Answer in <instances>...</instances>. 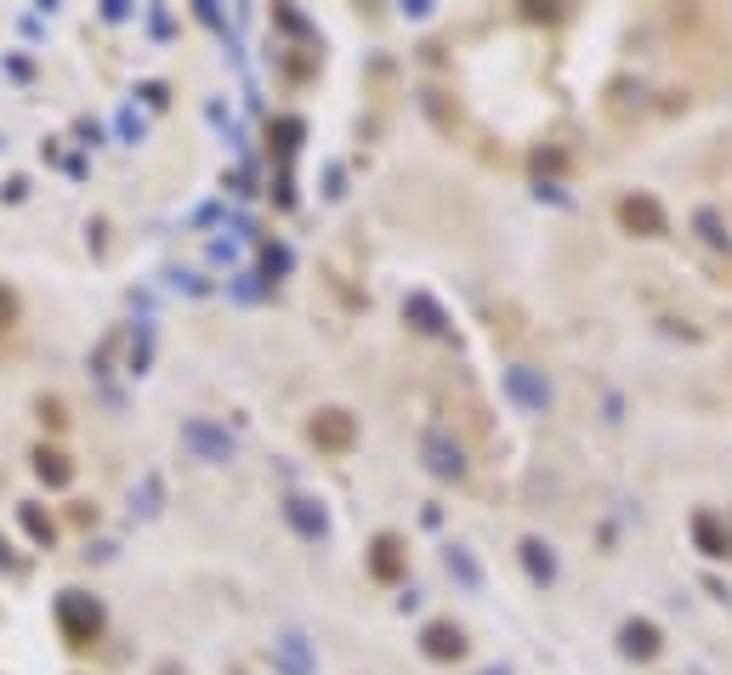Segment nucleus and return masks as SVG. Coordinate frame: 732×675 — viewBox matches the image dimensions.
Listing matches in <instances>:
<instances>
[{
  "label": "nucleus",
  "mask_w": 732,
  "mask_h": 675,
  "mask_svg": "<svg viewBox=\"0 0 732 675\" xmlns=\"http://www.w3.org/2000/svg\"><path fill=\"white\" fill-rule=\"evenodd\" d=\"M57 630H63V641H69L74 653H86L103 636V607L91 602L86 590H63L57 596Z\"/></svg>",
  "instance_id": "nucleus-1"
},
{
  "label": "nucleus",
  "mask_w": 732,
  "mask_h": 675,
  "mask_svg": "<svg viewBox=\"0 0 732 675\" xmlns=\"http://www.w3.org/2000/svg\"><path fill=\"white\" fill-rule=\"evenodd\" d=\"M307 437H313L324 454H347L352 449V415L347 409H324V415L307 426Z\"/></svg>",
  "instance_id": "nucleus-2"
},
{
  "label": "nucleus",
  "mask_w": 732,
  "mask_h": 675,
  "mask_svg": "<svg viewBox=\"0 0 732 675\" xmlns=\"http://www.w3.org/2000/svg\"><path fill=\"white\" fill-rule=\"evenodd\" d=\"M182 443H188L199 460H210V466H216V460H233V437L216 432L210 420H188V426H182Z\"/></svg>",
  "instance_id": "nucleus-3"
},
{
  "label": "nucleus",
  "mask_w": 732,
  "mask_h": 675,
  "mask_svg": "<svg viewBox=\"0 0 732 675\" xmlns=\"http://www.w3.org/2000/svg\"><path fill=\"white\" fill-rule=\"evenodd\" d=\"M619 222L642 227V233H664V210L653 205L647 193H630V199H619Z\"/></svg>",
  "instance_id": "nucleus-4"
},
{
  "label": "nucleus",
  "mask_w": 732,
  "mask_h": 675,
  "mask_svg": "<svg viewBox=\"0 0 732 675\" xmlns=\"http://www.w3.org/2000/svg\"><path fill=\"white\" fill-rule=\"evenodd\" d=\"M35 477L46 488H69L74 483V460L63 449H46V443H40V449H35Z\"/></svg>",
  "instance_id": "nucleus-5"
},
{
  "label": "nucleus",
  "mask_w": 732,
  "mask_h": 675,
  "mask_svg": "<svg viewBox=\"0 0 732 675\" xmlns=\"http://www.w3.org/2000/svg\"><path fill=\"white\" fill-rule=\"evenodd\" d=\"M426 653L432 658H460L466 653V636H460L454 624H432V630H426Z\"/></svg>",
  "instance_id": "nucleus-6"
},
{
  "label": "nucleus",
  "mask_w": 732,
  "mask_h": 675,
  "mask_svg": "<svg viewBox=\"0 0 732 675\" xmlns=\"http://www.w3.org/2000/svg\"><path fill=\"white\" fill-rule=\"evenodd\" d=\"M18 522H23V534L35 539V545H52V539H57L52 517H46V511H40V505H18Z\"/></svg>",
  "instance_id": "nucleus-7"
},
{
  "label": "nucleus",
  "mask_w": 732,
  "mask_h": 675,
  "mask_svg": "<svg viewBox=\"0 0 732 675\" xmlns=\"http://www.w3.org/2000/svg\"><path fill=\"white\" fill-rule=\"evenodd\" d=\"M375 573L381 579H398V539H381L375 545Z\"/></svg>",
  "instance_id": "nucleus-8"
},
{
  "label": "nucleus",
  "mask_w": 732,
  "mask_h": 675,
  "mask_svg": "<svg viewBox=\"0 0 732 675\" xmlns=\"http://www.w3.org/2000/svg\"><path fill=\"white\" fill-rule=\"evenodd\" d=\"M625 647H630V653H653V647H659V636H653V624H630V630H625Z\"/></svg>",
  "instance_id": "nucleus-9"
},
{
  "label": "nucleus",
  "mask_w": 732,
  "mask_h": 675,
  "mask_svg": "<svg viewBox=\"0 0 732 675\" xmlns=\"http://www.w3.org/2000/svg\"><path fill=\"white\" fill-rule=\"evenodd\" d=\"M284 511H290V522H296L301 534H324V517H313V511H307V500H290Z\"/></svg>",
  "instance_id": "nucleus-10"
},
{
  "label": "nucleus",
  "mask_w": 732,
  "mask_h": 675,
  "mask_svg": "<svg viewBox=\"0 0 732 675\" xmlns=\"http://www.w3.org/2000/svg\"><path fill=\"white\" fill-rule=\"evenodd\" d=\"M12 329H18V295L0 284V335H12Z\"/></svg>",
  "instance_id": "nucleus-11"
},
{
  "label": "nucleus",
  "mask_w": 732,
  "mask_h": 675,
  "mask_svg": "<svg viewBox=\"0 0 732 675\" xmlns=\"http://www.w3.org/2000/svg\"><path fill=\"white\" fill-rule=\"evenodd\" d=\"M698 539H704V551H710V556H727V539L715 534V522H710V517H698Z\"/></svg>",
  "instance_id": "nucleus-12"
},
{
  "label": "nucleus",
  "mask_w": 732,
  "mask_h": 675,
  "mask_svg": "<svg viewBox=\"0 0 732 675\" xmlns=\"http://www.w3.org/2000/svg\"><path fill=\"white\" fill-rule=\"evenodd\" d=\"M40 420H52V426H63V420H69V415H63V403H46V398H40Z\"/></svg>",
  "instance_id": "nucleus-13"
}]
</instances>
